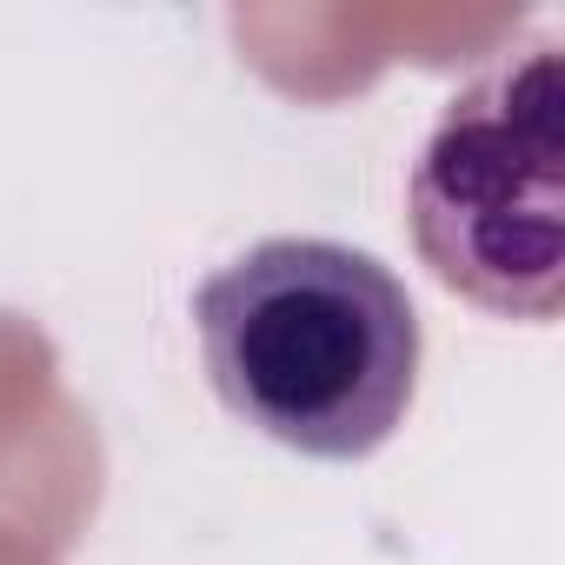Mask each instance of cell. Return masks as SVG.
Segmentation results:
<instances>
[{
    "instance_id": "1",
    "label": "cell",
    "mask_w": 565,
    "mask_h": 565,
    "mask_svg": "<svg viewBox=\"0 0 565 565\" xmlns=\"http://www.w3.org/2000/svg\"><path fill=\"white\" fill-rule=\"evenodd\" d=\"M206 380L233 419L313 459H366L419 393L399 273L340 239H259L193 294Z\"/></svg>"
},
{
    "instance_id": "2",
    "label": "cell",
    "mask_w": 565,
    "mask_h": 565,
    "mask_svg": "<svg viewBox=\"0 0 565 565\" xmlns=\"http://www.w3.org/2000/svg\"><path fill=\"white\" fill-rule=\"evenodd\" d=\"M413 246L439 287L499 320L565 300V47L539 41L459 87L406 180Z\"/></svg>"
}]
</instances>
